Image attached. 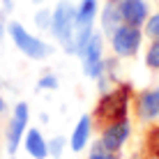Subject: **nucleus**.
<instances>
[{
    "instance_id": "4468645a",
    "label": "nucleus",
    "mask_w": 159,
    "mask_h": 159,
    "mask_svg": "<svg viewBox=\"0 0 159 159\" xmlns=\"http://www.w3.org/2000/svg\"><path fill=\"white\" fill-rule=\"evenodd\" d=\"M145 32H148V37H152V39H159V12L152 16L150 21H148Z\"/></svg>"
},
{
    "instance_id": "f03ea898",
    "label": "nucleus",
    "mask_w": 159,
    "mask_h": 159,
    "mask_svg": "<svg viewBox=\"0 0 159 159\" xmlns=\"http://www.w3.org/2000/svg\"><path fill=\"white\" fill-rule=\"evenodd\" d=\"M7 30H9V35H12V42L16 44V48L23 51L28 58L42 60V58H46L48 53H51V46H48V44H44L42 39H37L35 35H30V32L25 30L21 23H16V21L9 23Z\"/></svg>"
},
{
    "instance_id": "7ed1b4c3",
    "label": "nucleus",
    "mask_w": 159,
    "mask_h": 159,
    "mask_svg": "<svg viewBox=\"0 0 159 159\" xmlns=\"http://www.w3.org/2000/svg\"><path fill=\"white\" fill-rule=\"evenodd\" d=\"M74 23H76V9L72 7V2L60 0L58 7L53 9V14H51V32L65 44L67 37H69V32H72V28H74Z\"/></svg>"
},
{
    "instance_id": "ddd939ff",
    "label": "nucleus",
    "mask_w": 159,
    "mask_h": 159,
    "mask_svg": "<svg viewBox=\"0 0 159 159\" xmlns=\"http://www.w3.org/2000/svg\"><path fill=\"white\" fill-rule=\"evenodd\" d=\"M95 14H97V0H81L79 9H76V23L92 25Z\"/></svg>"
},
{
    "instance_id": "9b49d317",
    "label": "nucleus",
    "mask_w": 159,
    "mask_h": 159,
    "mask_svg": "<svg viewBox=\"0 0 159 159\" xmlns=\"http://www.w3.org/2000/svg\"><path fill=\"white\" fill-rule=\"evenodd\" d=\"M120 21H122V12H120V5L116 2V0H111V2L106 5V9H104V16H102L104 30L113 35V32L120 28Z\"/></svg>"
},
{
    "instance_id": "423d86ee",
    "label": "nucleus",
    "mask_w": 159,
    "mask_h": 159,
    "mask_svg": "<svg viewBox=\"0 0 159 159\" xmlns=\"http://www.w3.org/2000/svg\"><path fill=\"white\" fill-rule=\"evenodd\" d=\"M129 136V122L127 120H120V122H113L104 129V136H102V145L111 152H118L122 143L127 141Z\"/></svg>"
},
{
    "instance_id": "f8f14e48",
    "label": "nucleus",
    "mask_w": 159,
    "mask_h": 159,
    "mask_svg": "<svg viewBox=\"0 0 159 159\" xmlns=\"http://www.w3.org/2000/svg\"><path fill=\"white\" fill-rule=\"evenodd\" d=\"M88 139H90V118L83 116L79 120V125H76L74 134H72V150L74 152H81L88 143Z\"/></svg>"
},
{
    "instance_id": "f257e3e1",
    "label": "nucleus",
    "mask_w": 159,
    "mask_h": 159,
    "mask_svg": "<svg viewBox=\"0 0 159 159\" xmlns=\"http://www.w3.org/2000/svg\"><path fill=\"white\" fill-rule=\"evenodd\" d=\"M127 104H129V88L120 85L118 90L102 97V102L97 104V118L108 125L127 120Z\"/></svg>"
},
{
    "instance_id": "4be33fe9",
    "label": "nucleus",
    "mask_w": 159,
    "mask_h": 159,
    "mask_svg": "<svg viewBox=\"0 0 159 159\" xmlns=\"http://www.w3.org/2000/svg\"><path fill=\"white\" fill-rule=\"evenodd\" d=\"M155 152H157V157H159V141L155 143Z\"/></svg>"
},
{
    "instance_id": "f3484780",
    "label": "nucleus",
    "mask_w": 159,
    "mask_h": 159,
    "mask_svg": "<svg viewBox=\"0 0 159 159\" xmlns=\"http://www.w3.org/2000/svg\"><path fill=\"white\" fill-rule=\"evenodd\" d=\"M37 23H39L42 28H51V14L48 12H39L37 14Z\"/></svg>"
},
{
    "instance_id": "a211bd4d",
    "label": "nucleus",
    "mask_w": 159,
    "mask_h": 159,
    "mask_svg": "<svg viewBox=\"0 0 159 159\" xmlns=\"http://www.w3.org/2000/svg\"><path fill=\"white\" fill-rule=\"evenodd\" d=\"M39 88H58V79L56 76H44L39 81Z\"/></svg>"
},
{
    "instance_id": "2eb2a0df",
    "label": "nucleus",
    "mask_w": 159,
    "mask_h": 159,
    "mask_svg": "<svg viewBox=\"0 0 159 159\" xmlns=\"http://www.w3.org/2000/svg\"><path fill=\"white\" fill-rule=\"evenodd\" d=\"M148 65H150L152 69H159V42H155L150 46V51H148Z\"/></svg>"
},
{
    "instance_id": "aec40b11",
    "label": "nucleus",
    "mask_w": 159,
    "mask_h": 159,
    "mask_svg": "<svg viewBox=\"0 0 159 159\" xmlns=\"http://www.w3.org/2000/svg\"><path fill=\"white\" fill-rule=\"evenodd\" d=\"M5 108H7V106H5V99H2V97H0V116H2V113H5Z\"/></svg>"
},
{
    "instance_id": "6e6552de",
    "label": "nucleus",
    "mask_w": 159,
    "mask_h": 159,
    "mask_svg": "<svg viewBox=\"0 0 159 159\" xmlns=\"http://www.w3.org/2000/svg\"><path fill=\"white\" fill-rule=\"evenodd\" d=\"M120 12H122V21L129 25L139 28L148 16V5L143 0H122L120 2Z\"/></svg>"
},
{
    "instance_id": "20e7f679",
    "label": "nucleus",
    "mask_w": 159,
    "mask_h": 159,
    "mask_svg": "<svg viewBox=\"0 0 159 159\" xmlns=\"http://www.w3.org/2000/svg\"><path fill=\"white\" fill-rule=\"evenodd\" d=\"M141 46V32L136 25H120V28L113 32V51L118 56H134Z\"/></svg>"
},
{
    "instance_id": "dca6fc26",
    "label": "nucleus",
    "mask_w": 159,
    "mask_h": 159,
    "mask_svg": "<svg viewBox=\"0 0 159 159\" xmlns=\"http://www.w3.org/2000/svg\"><path fill=\"white\" fill-rule=\"evenodd\" d=\"M90 159H118V157L113 155L111 150H106V148H104V145L99 143V145L95 148V152H92V155H90Z\"/></svg>"
},
{
    "instance_id": "9d476101",
    "label": "nucleus",
    "mask_w": 159,
    "mask_h": 159,
    "mask_svg": "<svg viewBox=\"0 0 159 159\" xmlns=\"http://www.w3.org/2000/svg\"><path fill=\"white\" fill-rule=\"evenodd\" d=\"M25 150H28V155L35 157V159H44V157L48 155L46 143H44L42 134L37 129H30L28 131V136H25Z\"/></svg>"
},
{
    "instance_id": "6ab92c4d",
    "label": "nucleus",
    "mask_w": 159,
    "mask_h": 159,
    "mask_svg": "<svg viewBox=\"0 0 159 159\" xmlns=\"http://www.w3.org/2000/svg\"><path fill=\"white\" fill-rule=\"evenodd\" d=\"M62 143H65L62 136H58V139L51 143V145H53V157H60V152H62Z\"/></svg>"
},
{
    "instance_id": "0eeeda50",
    "label": "nucleus",
    "mask_w": 159,
    "mask_h": 159,
    "mask_svg": "<svg viewBox=\"0 0 159 159\" xmlns=\"http://www.w3.org/2000/svg\"><path fill=\"white\" fill-rule=\"evenodd\" d=\"M25 125H28V104L21 102L14 111V118H12V125H9V136H7V143H9V152H16L19 148V141H21V134H23Z\"/></svg>"
},
{
    "instance_id": "39448f33",
    "label": "nucleus",
    "mask_w": 159,
    "mask_h": 159,
    "mask_svg": "<svg viewBox=\"0 0 159 159\" xmlns=\"http://www.w3.org/2000/svg\"><path fill=\"white\" fill-rule=\"evenodd\" d=\"M81 58H83V72L88 76L102 74L104 62H102V37L99 35H90V39L81 48Z\"/></svg>"
},
{
    "instance_id": "1a4fd4ad",
    "label": "nucleus",
    "mask_w": 159,
    "mask_h": 159,
    "mask_svg": "<svg viewBox=\"0 0 159 159\" xmlns=\"http://www.w3.org/2000/svg\"><path fill=\"white\" fill-rule=\"evenodd\" d=\"M139 116L145 118V120L159 116V88L141 95V99H139Z\"/></svg>"
},
{
    "instance_id": "412c9836",
    "label": "nucleus",
    "mask_w": 159,
    "mask_h": 159,
    "mask_svg": "<svg viewBox=\"0 0 159 159\" xmlns=\"http://www.w3.org/2000/svg\"><path fill=\"white\" fill-rule=\"evenodd\" d=\"M5 2V9H12V0H2Z\"/></svg>"
}]
</instances>
